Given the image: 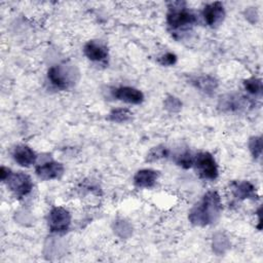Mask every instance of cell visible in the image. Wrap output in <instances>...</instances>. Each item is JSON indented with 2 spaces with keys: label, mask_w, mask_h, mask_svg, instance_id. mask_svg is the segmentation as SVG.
<instances>
[{
  "label": "cell",
  "mask_w": 263,
  "mask_h": 263,
  "mask_svg": "<svg viewBox=\"0 0 263 263\" xmlns=\"http://www.w3.org/2000/svg\"><path fill=\"white\" fill-rule=\"evenodd\" d=\"M222 212L221 197L216 191H208L190 210L189 222L195 226H209L217 222Z\"/></svg>",
  "instance_id": "obj_1"
},
{
  "label": "cell",
  "mask_w": 263,
  "mask_h": 263,
  "mask_svg": "<svg viewBox=\"0 0 263 263\" xmlns=\"http://www.w3.org/2000/svg\"><path fill=\"white\" fill-rule=\"evenodd\" d=\"M47 78L54 87L65 90L76 85L80 72L76 65L65 62L50 67L47 71Z\"/></svg>",
  "instance_id": "obj_2"
},
{
  "label": "cell",
  "mask_w": 263,
  "mask_h": 263,
  "mask_svg": "<svg viewBox=\"0 0 263 263\" xmlns=\"http://www.w3.org/2000/svg\"><path fill=\"white\" fill-rule=\"evenodd\" d=\"M197 18L196 15L186 7L183 1H175L168 4L166 23L173 31H184L191 28Z\"/></svg>",
  "instance_id": "obj_3"
},
{
  "label": "cell",
  "mask_w": 263,
  "mask_h": 263,
  "mask_svg": "<svg viewBox=\"0 0 263 263\" xmlns=\"http://www.w3.org/2000/svg\"><path fill=\"white\" fill-rule=\"evenodd\" d=\"M193 166L198 176L204 180H215L219 171L214 156L209 152H199L194 156Z\"/></svg>",
  "instance_id": "obj_4"
},
{
  "label": "cell",
  "mask_w": 263,
  "mask_h": 263,
  "mask_svg": "<svg viewBox=\"0 0 263 263\" xmlns=\"http://www.w3.org/2000/svg\"><path fill=\"white\" fill-rule=\"evenodd\" d=\"M4 182L7 184V187L13 195L18 198L28 195L33 189V182L30 176L23 172L10 173Z\"/></svg>",
  "instance_id": "obj_5"
},
{
  "label": "cell",
  "mask_w": 263,
  "mask_h": 263,
  "mask_svg": "<svg viewBox=\"0 0 263 263\" xmlns=\"http://www.w3.org/2000/svg\"><path fill=\"white\" fill-rule=\"evenodd\" d=\"M71 214L63 206H53L48 215V228L52 233H64L69 229Z\"/></svg>",
  "instance_id": "obj_6"
},
{
  "label": "cell",
  "mask_w": 263,
  "mask_h": 263,
  "mask_svg": "<svg viewBox=\"0 0 263 263\" xmlns=\"http://www.w3.org/2000/svg\"><path fill=\"white\" fill-rule=\"evenodd\" d=\"M249 100L243 96L236 93H228L220 98L218 106L222 111L236 112L246 109L249 106Z\"/></svg>",
  "instance_id": "obj_7"
},
{
  "label": "cell",
  "mask_w": 263,
  "mask_h": 263,
  "mask_svg": "<svg viewBox=\"0 0 263 263\" xmlns=\"http://www.w3.org/2000/svg\"><path fill=\"white\" fill-rule=\"evenodd\" d=\"M202 16L210 27H216L222 23L225 16V10L222 2L216 1L204 6Z\"/></svg>",
  "instance_id": "obj_8"
},
{
  "label": "cell",
  "mask_w": 263,
  "mask_h": 263,
  "mask_svg": "<svg viewBox=\"0 0 263 263\" xmlns=\"http://www.w3.org/2000/svg\"><path fill=\"white\" fill-rule=\"evenodd\" d=\"M113 97L119 101L128 104H141L144 101V95L141 90L130 86H120L113 90Z\"/></svg>",
  "instance_id": "obj_9"
},
{
  "label": "cell",
  "mask_w": 263,
  "mask_h": 263,
  "mask_svg": "<svg viewBox=\"0 0 263 263\" xmlns=\"http://www.w3.org/2000/svg\"><path fill=\"white\" fill-rule=\"evenodd\" d=\"M36 175L41 180H53L60 178L64 173V166L57 161H47L39 164L35 170Z\"/></svg>",
  "instance_id": "obj_10"
},
{
  "label": "cell",
  "mask_w": 263,
  "mask_h": 263,
  "mask_svg": "<svg viewBox=\"0 0 263 263\" xmlns=\"http://www.w3.org/2000/svg\"><path fill=\"white\" fill-rule=\"evenodd\" d=\"M84 54L91 62H104L108 58V49L106 45L99 40L88 41L83 48Z\"/></svg>",
  "instance_id": "obj_11"
},
{
  "label": "cell",
  "mask_w": 263,
  "mask_h": 263,
  "mask_svg": "<svg viewBox=\"0 0 263 263\" xmlns=\"http://www.w3.org/2000/svg\"><path fill=\"white\" fill-rule=\"evenodd\" d=\"M12 157L15 162L22 166H30L36 162V153L27 145H17L12 151Z\"/></svg>",
  "instance_id": "obj_12"
},
{
  "label": "cell",
  "mask_w": 263,
  "mask_h": 263,
  "mask_svg": "<svg viewBox=\"0 0 263 263\" xmlns=\"http://www.w3.org/2000/svg\"><path fill=\"white\" fill-rule=\"evenodd\" d=\"M158 176L159 174L157 171L150 168L140 170L134 177V183L140 188H151L156 184Z\"/></svg>",
  "instance_id": "obj_13"
},
{
  "label": "cell",
  "mask_w": 263,
  "mask_h": 263,
  "mask_svg": "<svg viewBox=\"0 0 263 263\" xmlns=\"http://www.w3.org/2000/svg\"><path fill=\"white\" fill-rule=\"evenodd\" d=\"M232 192H233V195L239 200L258 197V195L256 193L255 186L248 181L233 183L232 184Z\"/></svg>",
  "instance_id": "obj_14"
},
{
  "label": "cell",
  "mask_w": 263,
  "mask_h": 263,
  "mask_svg": "<svg viewBox=\"0 0 263 263\" xmlns=\"http://www.w3.org/2000/svg\"><path fill=\"white\" fill-rule=\"evenodd\" d=\"M191 83L198 88L200 91L212 95L218 87V81L216 78L210 75H202V76H195L191 79Z\"/></svg>",
  "instance_id": "obj_15"
},
{
  "label": "cell",
  "mask_w": 263,
  "mask_h": 263,
  "mask_svg": "<svg viewBox=\"0 0 263 263\" xmlns=\"http://www.w3.org/2000/svg\"><path fill=\"white\" fill-rule=\"evenodd\" d=\"M133 113L125 108H117V109H113L110 113H109V119L113 122H126L132 118Z\"/></svg>",
  "instance_id": "obj_16"
},
{
  "label": "cell",
  "mask_w": 263,
  "mask_h": 263,
  "mask_svg": "<svg viewBox=\"0 0 263 263\" xmlns=\"http://www.w3.org/2000/svg\"><path fill=\"white\" fill-rule=\"evenodd\" d=\"M245 89L255 96H261L262 93V81L259 78L251 77L243 81Z\"/></svg>",
  "instance_id": "obj_17"
},
{
  "label": "cell",
  "mask_w": 263,
  "mask_h": 263,
  "mask_svg": "<svg viewBox=\"0 0 263 263\" xmlns=\"http://www.w3.org/2000/svg\"><path fill=\"white\" fill-rule=\"evenodd\" d=\"M170 154L168 149L163 146V145H159L156 147H153L152 149H150V151L147 154V161H155V160H159L161 158H165L167 157Z\"/></svg>",
  "instance_id": "obj_18"
},
{
  "label": "cell",
  "mask_w": 263,
  "mask_h": 263,
  "mask_svg": "<svg viewBox=\"0 0 263 263\" xmlns=\"http://www.w3.org/2000/svg\"><path fill=\"white\" fill-rule=\"evenodd\" d=\"M249 149L255 159H258L262 154V138L254 136L249 140Z\"/></svg>",
  "instance_id": "obj_19"
},
{
  "label": "cell",
  "mask_w": 263,
  "mask_h": 263,
  "mask_svg": "<svg viewBox=\"0 0 263 263\" xmlns=\"http://www.w3.org/2000/svg\"><path fill=\"white\" fill-rule=\"evenodd\" d=\"M176 162L178 165H180L184 168H189V167L193 166L194 156L192 155V153L190 151H185L184 153L177 156Z\"/></svg>",
  "instance_id": "obj_20"
},
{
  "label": "cell",
  "mask_w": 263,
  "mask_h": 263,
  "mask_svg": "<svg viewBox=\"0 0 263 263\" xmlns=\"http://www.w3.org/2000/svg\"><path fill=\"white\" fill-rule=\"evenodd\" d=\"M164 108L168 111V112H179L182 108V102L174 97V96H167L165 99H164Z\"/></svg>",
  "instance_id": "obj_21"
},
{
  "label": "cell",
  "mask_w": 263,
  "mask_h": 263,
  "mask_svg": "<svg viewBox=\"0 0 263 263\" xmlns=\"http://www.w3.org/2000/svg\"><path fill=\"white\" fill-rule=\"evenodd\" d=\"M157 62L161 66H173L177 62V55L173 52H166L158 58Z\"/></svg>",
  "instance_id": "obj_22"
},
{
  "label": "cell",
  "mask_w": 263,
  "mask_h": 263,
  "mask_svg": "<svg viewBox=\"0 0 263 263\" xmlns=\"http://www.w3.org/2000/svg\"><path fill=\"white\" fill-rule=\"evenodd\" d=\"M215 238H217V239L219 240V243H218V242H214V243H213L214 250H215L217 253H223L221 246H223V248H224L225 250L228 248V240H227V238H226L223 234H218L217 236H215Z\"/></svg>",
  "instance_id": "obj_23"
},
{
  "label": "cell",
  "mask_w": 263,
  "mask_h": 263,
  "mask_svg": "<svg viewBox=\"0 0 263 263\" xmlns=\"http://www.w3.org/2000/svg\"><path fill=\"white\" fill-rule=\"evenodd\" d=\"M11 171L8 168V167H5V166H1V170H0V177H1V180L4 182L8 176L10 175Z\"/></svg>",
  "instance_id": "obj_24"
}]
</instances>
